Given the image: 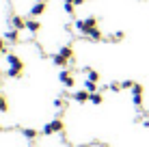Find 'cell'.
<instances>
[{"label": "cell", "mask_w": 149, "mask_h": 147, "mask_svg": "<svg viewBox=\"0 0 149 147\" xmlns=\"http://www.w3.org/2000/svg\"><path fill=\"white\" fill-rule=\"evenodd\" d=\"M54 132H63V121H61V119H54V121H50L48 125H43V134L45 136L54 134Z\"/></svg>", "instance_id": "6da1fadb"}, {"label": "cell", "mask_w": 149, "mask_h": 147, "mask_svg": "<svg viewBox=\"0 0 149 147\" xmlns=\"http://www.w3.org/2000/svg\"><path fill=\"white\" fill-rule=\"evenodd\" d=\"M45 13V0H37V2L30 7V15L33 17H39V15Z\"/></svg>", "instance_id": "7a4b0ae2"}, {"label": "cell", "mask_w": 149, "mask_h": 147, "mask_svg": "<svg viewBox=\"0 0 149 147\" xmlns=\"http://www.w3.org/2000/svg\"><path fill=\"white\" fill-rule=\"evenodd\" d=\"M7 65H9L11 69H19V72L24 69V63L15 56V54H7Z\"/></svg>", "instance_id": "3957f363"}, {"label": "cell", "mask_w": 149, "mask_h": 147, "mask_svg": "<svg viewBox=\"0 0 149 147\" xmlns=\"http://www.w3.org/2000/svg\"><path fill=\"white\" fill-rule=\"evenodd\" d=\"M132 102H134V106L143 104V87L141 84H134V89H132Z\"/></svg>", "instance_id": "277c9868"}, {"label": "cell", "mask_w": 149, "mask_h": 147, "mask_svg": "<svg viewBox=\"0 0 149 147\" xmlns=\"http://www.w3.org/2000/svg\"><path fill=\"white\" fill-rule=\"evenodd\" d=\"M58 80H61V82H63L67 89L74 87V76H71L69 72H61V74H58Z\"/></svg>", "instance_id": "5b68a950"}, {"label": "cell", "mask_w": 149, "mask_h": 147, "mask_svg": "<svg viewBox=\"0 0 149 147\" xmlns=\"http://www.w3.org/2000/svg\"><path fill=\"white\" fill-rule=\"evenodd\" d=\"M74 100H76L78 104H84V102H89V100H91V93H89V91H76V93H74Z\"/></svg>", "instance_id": "8992f818"}, {"label": "cell", "mask_w": 149, "mask_h": 147, "mask_svg": "<svg viewBox=\"0 0 149 147\" xmlns=\"http://www.w3.org/2000/svg\"><path fill=\"white\" fill-rule=\"evenodd\" d=\"M11 26L17 28V30H24V28H26V20H22L19 15H13V17H11Z\"/></svg>", "instance_id": "52a82bcc"}, {"label": "cell", "mask_w": 149, "mask_h": 147, "mask_svg": "<svg viewBox=\"0 0 149 147\" xmlns=\"http://www.w3.org/2000/svg\"><path fill=\"white\" fill-rule=\"evenodd\" d=\"M39 28H41V24L37 22V20H26V30L28 33H39Z\"/></svg>", "instance_id": "ba28073f"}, {"label": "cell", "mask_w": 149, "mask_h": 147, "mask_svg": "<svg viewBox=\"0 0 149 147\" xmlns=\"http://www.w3.org/2000/svg\"><path fill=\"white\" fill-rule=\"evenodd\" d=\"M86 37L91 39V41H102V33H100V28H91V30H86Z\"/></svg>", "instance_id": "9c48e42d"}, {"label": "cell", "mask_w": 149, "mask_h": 147, "mask_svg": "<svg viewBox=\"0 0 149 147\" xmlns=\"http://www.w3.org/2000/svg\"><path fill=\"white\" fill-rule=\"evenodd\" d=\"M17 37H19V30H17V28L7 30V35H4V39H7V41H11V43H15V41H17Z\"/></svg>", "instance_id": "30bf717a"}, {"label": "cell", "mask_w": 149, "mask_h": 147, "mask_svg": "<svg viewBox=\"0 0 149 147\" xmlns=\"http://www.w3.org/2000/svg\"><path fill=\"white\" fill-rule=\"evenodd\" d=\"M91 28H97V20L95 17H86L84 20V33L82 35H86V30H91Z\"/></svg>", "instance_id": "8fae6325"}, {"label": "cell", "mask_w": 149, "mask_h": 147, "mask_svg": "<svg viewBox=\"0 0 149 147\" xmlns=\"http://www.w3.org/2000/svg\"><path fill=\"white\" fill-rule=\"evenodd\" d=\"M58 54H61V56H65V59H67V61H69L71 56H74V50H71V48H69V45H63V48H61V50H58Z\"/></svg>", "instance_id": "7c38bea8"}, {"label": "cell", "mask_w": 149, "mask_h": 147, "mask_svg": "<svg viewBox=\"0 0 149 147\" xmlns=\"http://www.w3.org/2000/svg\"><path fill=\"white\" fill-rule=\"evenodd\" d=\"M52 61H54V65H56V67H65V65H67V59H65V56H61V54H56V56H54Z\"/></svg>", "instance_id": "4fadbf2b"}, {"label": "cell", "mask_w": 149, "mask_h": 147, "mask_svg": "<svg viewBox=\"0 0 149 147\" xmlns=\"http://www.w3.org/2000/svg\"><path fill=\"white\" fill-rule=\"evenodd\" d=\"M86 74H89L86 80H91V82H100V74H97L95 69H86Z\"/></svg>", "instance_id": "5bb4252c"}, {"label": "cell", "mask_w": 149, "mask_h": 147, "mask_svg": "<svg viewBox=\"0 0 149 147\" xmlns=\"http://www.w3.org/2000/svg\"><path fill=\"white\" fill-rule=\"evenodd\" d=\"M84 89L89 91V93H97V82H91V80H86V82H84Z\"/></svg>", "instance_id": "9a60e30c"}, {"label": "cell", "mask_w": 149, "mask_h": 147, "mask_svg": "<svg viewBox=\"0 0 149 147\" xmlns=\"http://www.w3.org/2000/svg\"><path fill=\"white\" fill-rule=\"evenodd\" d=\"M22 134L26 136V139H35V136H37V132H35L33 128H24V130H22Z\"/></svg>", "instance_id": "2e32d148"}, {"label": "cell", "mask_w": 149, "mask_h": 147, "mask_svg": "<svg viewBox=\"0 0 149 147\" xmlns=\"http://www.w3.org/2000/svg\"><path fill=\"white\" fill-rule=\"evenodd\" d=\"M7 76H9V78H19L22 72H19V69H11V67H9V69H7Z\"/></svg>", "instance_id": "e0dca14e"}, {"label": "cell", "mask_w": 149, "mask_h": 147, "mask_svg": "<svg viewBox=\"0 0 149 147\" xmlns=\"http://www.w3.org/2000/svg\"><path fill=\"white\" fill-rule=\"evenodd\" d=\"M89 102H91V104H95V106H97V104H102V95H100V93H91V100H89Z\"/></svg>", "instance_id": "ac0fdd59"}, {"label": "cell", "mask_w": 149, "mask_h": 147, "mask_svg": "<svg viewBox=\"0 0 149 147\" xmlns=\"http://www.w3.org/2000/svg\"><path fill=\"white\" fill-rule=\"evenodd\" d=\"M121 39H123V33H121V30H119V33H115V35H110V37H108V41H121Z\"/></svg>", "instance_id": "d6986e66"}, {"label": "cell", "mask_w": 149, "mask_h": 147, "mask_svg": "<svg viewBox=\"0 0 149 147\" xmlns=\"http://www.w3.org/2000/svg\"><path fill=\"white\" fill-rule=\"evenodd\" d=\"M65 13H67V15H74V9H76V4H71V2H65Z\"/></svg>", "instance_id": "ffe728a7"}, {"label": "cell", "mask_w": 149, "mask_h": 147, "mask_svg": "<svg viewBox=\"0 0 149 147\" xmlns=\"http://www.w3.org/2000/svg\"><path fill=\"white\" fill-rule=\"evenodd\" d=\"M108 91H112V93H119V91H121V84H117V82H110V84H108Z\"/></svg>", "instance_id": "44dd1931"}, {"label": "cell", "mask_w": 149, "mask_h": 147, "mask_svg": "<svg viewBox=\"0 0 149 147\" xmlns=\"http://www.w3.org/2000/svg\"><path fill=\"white\" fill-rule=\"evenodd\" d=\"M134 84H136V82H132V80H123V82H121V89H134Z\"/></svg>", "instance_id": "7402d4cb"}, {"label": "cell", "mask_w": 149, "mask_h": 147, "mask_svg": "<svg viewBox=\"0 0 149 147\" xmlns=\"http://www.w3.org/2000/svg\"><path fill=\"white\" fill-rule=\"evenodd\" d=\"M7 108H9V106H7V100L0 95V113H7Z\"/></svg>", "instance_id": "603a6c76"}, {"label": "cell", "mask_w": 149, "mask_h": 147, "mask_svg": "<svg viewBox=\"0 0 149 147\" xmlns=\"http://www.w3.org/2000/svg\"><path fill=\"white\" fill-rule=\"evenodd\" d=\"M54 108L56 110H63L65 108V102H63V100H54Z\"/></svg>", "instance_id": "cb8c5ba5"}, {"label": "cell", "mask_w": 149, "mask_h": 147, "mask_svg": "<svg viewBox=\"0 0 149 147\" xmlns=\"http://www.w3.org/2000/svg\"><path fill=\"white\" fill-rule=\"evenodd\" d=\"M74 4H76V7H80V4H84V0H74Z\"/></svg>", "instance_id": "d4e9b609"}, {"label": "cell", "mask_w": 149, "mask_h": 147, "mask_svg": "<svg viewBox=\"0 0 149 147\" xmlns=\"http://www.w3.org/2000/svg\"><path fill=\"white\" fill-rule=\"evenodd\" d=\"M2 50H4V43H2V39H0V52H2Z\"/></svg>", "instance_id": "484cf974"}, {"label": "cell", "mask_w": 149, "mask_h": 147, "mask_svg": "<svg viewBox=\"0 0 149 147\" xmlns=\"http://www.w3.org/2000/svg\"><path fill=\"white\" fill-rule=\"evenodd\" d=\"M143 125H145V128H149V119H145V123H143Z\"/></svg>", "instance_id": "4316f807"}, {"label": "cell", "mask_w": 149, "mask_h": 147, "mask_svg": "<svg viewBox=\"0 0 149 147\" xmlns=\"http://www.w3.org/2000/svg\"><path fill=\"white\" fill-rule=\"evenodd\" d=\"M0 130H2V125H0Z\"/></svg>", "instance_id": "83f0119b"}, {"label": "cell", "mask_w": 149, "mask_h": 147, "mask_svg": "<svg viewBox=\"0 0 149 147\" xmlns=\"http://www.w3.org/2000/svg\"><path fill=\"white\" fill-rule=\"evenodd\" d=\"M141 2H143V0H141Z\"/></svg>", "instance_id": "f1b7e54d"}]
</instances>
